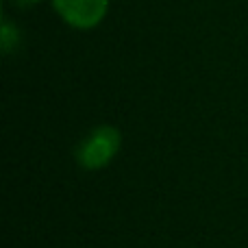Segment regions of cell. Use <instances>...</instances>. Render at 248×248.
<instances>
[{
    "label": "cell",
    "instance_id": "obj_1",
    "mask_svg": "<svg viewBox=\"0 0 248 248\" xmlns=\"http://www.w3.org/2000/svg\"><path fill=\"white\" fill-rule=\"evenodd\" d=\"M122 144V135L116 126H96L87 133L77 146V161L85 170H100V168L109 166L113 157L118 155Z\"/></svg>",
    "mask_w": 248,
    "mask_h": 248
},
{
    "label": "cell",
    "instance_id": "obj_2",
    "mask_svg": "<svg viewBox=\"0 0 248 248\" xmlns=\"http://www.w3.org/2000/svg\"><path fill=\"white\" fill-rule=\"evenodd\" d=\"M61 20L74 29H94L105 20L109 0H52Z\"/></svg>",
    "mask_w": 248,
    "mask_h": 248
},
{
    "label": "cell",
    "instance_id": "obj_3",
    "mask_svg": "<svg viewBox=\"0 0 248 248\" xmlns=\"http://www.w3.org/2000/svg\"><path fill=\"white\" fill-rule=\"evenodd\" d=\"M17 33H20V31L13 29L9 22H4V24H2V50L7 52V55L13 50V46H16L17 39H20V35H17Z\"/></svg>",
    "mask_w": 248,
    "mask_h": 248
},
{
    "label": "cell",
    "instance_id": "obj_4",
    "mask_svg": "<svg viewBox=\"0 0 248 248\" xmlns=\"http://www.w3.org/2000/svg\"><path fill=\"white\" fill-rule=\"evenodd\" d=\"M13 2H16L17 7H33V4L42 2V0H13Z\"/></svg>",
    "mask_w": 248,
    "mask_h": 248
}]
</instances>
